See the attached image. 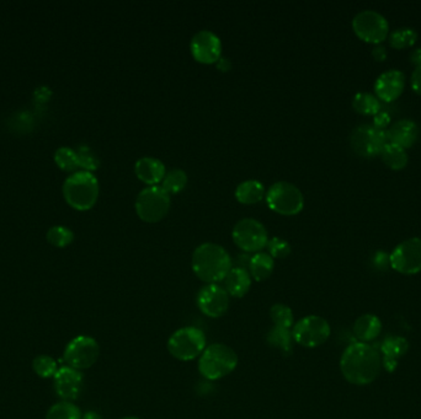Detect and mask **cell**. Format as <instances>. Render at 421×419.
<instances>
[{"label": "cell", "instance_id": "23", "mask_svg": "<svg viewBox=\"0 0 421 419\" xmlns=\"http://www.w3.org/2000/svg\"><path fill=\"white\" fill-rule=\"evenodd\" d=\"M275 268L273 258L265 252H256L250 257L249 271L250 276L256 281H264L271 276Z\"/></svg>", "mask_w": 421, "mask_h": 419}, {"label": "cell", "instance_id": "8", "mask_svg": "<svg viewBox=\"0 0 421 419\" xmlns=\"http://www.w3.org/2000/svg\"><path fill=\"white\" fill-rule=\"evenodd\" d=\"M354 33L361 41L381 45L389 36L388 20L375 10H363L352 20Z\"/></svg>", "mask_w": 421, "mask_h": 419}, {"label": "cell", "instance_id": "28", "mask_svg": "<svg viewBox=\"0 0 421 419\" xmlns=\"http://www.w3.org/2000/svg\"><path fill=\"white\" fill-rule=\"evenodd\" d=\"M417 33L412 28H395L393 33H389V45L395 50H405L415 45Z\"/></svg>", "mask_w": 421, "mask_h": 419}, {"label": "cell", "instance_id": "40", "mask_svg": "<svg viewBox=\"0 0 421 419\" xmlns=\"http://www.w3.org/2000/svg\"><path fill=\"white\" fill-rule=\"evenodd\" d=\"M371 55L373 57V60H377V62H384V60H387V57H388L387 50L383 46H381V45L373 47Z\"/></svg>", "mask_w": 421, "mask_h": 419}, {"label": "cell", "instance_id": "34", "mask_svg": "<svg viewBox=\"0 0 421 419\" xmlns=\"http://www.w3.org/2000/svg\"><path fill=\"white\" fill-rule=\"evenodd\" d=\"M73 239H75L73 231L65 226H52L51 229L47 231L48 242L56 247H65L73 241Z\"/></svg>", "mask_w": 421, "mask_h": 419}, {"label": "cell", "instance_id": "24", "mask_svg": "<svg viewBox=\"0 0 421 419\" xmlns=\"http://www.w3.org/2000/svg\"><path fill=\"white\" fill-rule=\"evenodd\" d=\"M264 184L256 180L241 182L236 189V197L243 204H254L264 197Z\"/></svg>", "mask_w": 421, "mask_h": 419}, {"label": "cell", "instance_id": "41", "mask_svg": "<svg viewBox=\"0 0 421 419\" xmlns=\"http://www.w3.org/2000/svg\"><path fill=\"white\" fill-rule=\"evenodd\" d=\"M410 63L415 65V68L421 67V47L412 51V55H410Z\"/></svg>", "mask_w": 421, "mask_h": 419}, {"label": "cell", "instance_id": "22", "mask_svg": "<svg viewBox=\"0 0 421 419\" xmlns=\"http://www.w3.org/2000/svg\"><path fill=\"white\" fill-rule=\"evenodd\" d=\"M381 330H382V323L380 318L370 313L362 315L354 323V333L360 342L363 343L372 341L380 336Z\"/></svg>", "mask_w": 421, "mask_h": 419}, {"label": "cell", "instance_id": "30", "mask_svg": "<svg viewBox=\"0 0 421 419\" xmlns=\"http://www.w3.org/2000/svg\"><path fill=\"white\" fill-rule=\"evenodd\" d=\"M270 318L276 328H290L295 323V315L291 308L285 304H275L270 309Z\"/></svg>", "mask_w": 421, "mask_h": 419}, {"label": "cell", "instance_id": "4", "mask_svg": "<svg viewBox=\"0 0 421 419\" xmlns=\"http://www.w3.org/2000/svg\"><path fill=\"white\" fill-rule=\"evenodd\" d=\"M63 194L70 207L88 211L94 207L99 197V182L89 171H77L63 184Z\"/></svg>", "mask_w": 421, "mask_h": 419}, {"label": "cell", "instance_id": "38", "mask_svg": "<svg viewBox=\"0 0 421 419\" xmlns=\"http://www.w3.org/2000/svg\"><path fill=\"white\" fill-rule=\"evenodd\" d=\"M410 85H412V91L417 95H421V67H417L412 70Z\"/></svg>", "mask_w": 421, "mask_h": 419}, {"label": "cell", "instance_id": "35", "mask_svg": "<svg viewBox=\"0 0 421 419\" xmlns=\"http://www.w3.org/2000/svg\"><path fill=\"white\" fill-rule=\"evenodd\" d=\"M77 154H78L79 166L83 167L84 170L92 172V171L97 170V167H99L100 162L95 155V152L90 147H87V145H82L77 150Z\"/></svg>", "mask_w": 421, "mask_h": 419}, {"label": "cell", "instance_id": "31", "mask_svg": "<svg viewBox=\"0 0 421 419\" xmlns=\"http://www.w3.org/2000/svg\"><path fill=\"white\" fill-rule=\"evenodd\" d=\"M186 184H187V175L185 171L174 169L164 176L162 187L167 191L168 194H179L180 191L185 189Z\"/></svg>", "mask_w": 421, "mask_h": 419}, {"label": "cell", "instance_id": "43", "mask_svg": "<svg viewBox=\"0 0 421 419\" xmlns=\"http://www.w3.org/2000/svg\"><path fill=\"white\" fill-rule=\"evenodd\" d=\"M83 419H104L100 413H97L95 410H89L83 415Z\"/></svg>", "mask_w": 421, "mask_h": 419}, {"label": "cell", "instance_id": "17", "mask_svg": "<svg viewBox=\"0 0 421 419\" xmlns=\"http://www.w3.org/2000/svg\"><path fill=\"white\" fill-rule=\"evenodd\" d=\"M405 75L398 69H389L376 79L375 95L381 102L390 104L402 96Z\"/></svg>", "mask_w": 421, "mask_h": 419}, {"label": "cell", "instance_id": "11", "mask_svg": "<svg viewBox=\"0 0 421 419\" xmlns=\"http://www.w3.org/2000/svg\"><path fill=\"white\" fill-rule=\"evenodd\" d=\"M350 144L357 155L370 159L380 157L381 152L388 144V139L383 129L373 125H361L352 132Z\"/></svg>", "mask_w": 421, "mask_h": 419}, {"label": "cell", "instance_id": "20", "mask_svg": "<svg viewBox=\"0 0 421 419\" xmlns=\"http://www.w3.org/2000/svg\"><path fill=\"white\" fill-rule=\"evenodd\" d=\"M251 286V276L244 267L231 268L224 278V289L229 296L243 298L248 294Z\"/></svg>", "mask_w": 421, "mask_h": 419}, {"label": "cell", "instance_id": "32", "mask_svg": "<svg viewBox=\"0 0 421 419\" xmlns=\"http://www.w3.org/2000/svg\"><path fill=\"white\" fill-rule=\"evenodd\" d=\"M33 369L35 374L40 378H55L57 370H58V365H57L56 360L50 355H38L33 359Z\"/></svg>", "mask_w": 421, "mask_h": 419}, {"label": "cell", "instance_id": "25", "mask_svg": "<svg viewBox=\"0 0 421 419\" xmlns=\"http://www.w3.org/2000/svg\"><path fill=\"white\" fill-rule=\"evenodd\" d=\"M381 159L384 162V165L388 166L390 170L399 171L405 169L408 165V152L405 149L394 145V144L388 143L383 149V152H381Z\"/></svg>", "mask_w": 421, "mask_h": 419}, {"label": "cell", "instance_id": "37", "mask_svg": "<svg viewBox=\"0 0 421 419\" xmlns=\"http://www.w3.org/2000/svg\"><path fill=\"white\" fill-rule=\"evenodd\" d=\"M390 121H392V118H390V115H389L388 112L382 110L377 115L373 116V123L372 125L386 130V128L390 125Z\"/></svg>", "mask_w": 421, "mask_h": 419}, {"label": "cell", "instance_id": "16", "mask_svg": "<svg viewBox=\"0 0 421 419\" xmlns=\"http://www.w3.org/2000/svg\"><path fill=\"white\" fill-rule=\"evenodd\" d=\"M221 40L209 30L199 31L191 40V53L195 60L204 65L217 62L221 58Z\"/></svg>", "mask_w": 421, "mask_h": 419}, {"label": "cell", "instance_id": "19", "mask_svg": "<svg viewBox=\"0 0 421 419\" xmlns=\"http://www.w3.org/2000/svg\"><path fill=\"white\" fill-rule=\"evenodd\" d=\"M134 170L139 180L151 186H157L158 182H160L165 176V166L155 157H146L139 159L136 162Z\"/></svg>", "mask_w": 421, "mask_h": 419}, {"label": "cell", "instance_id": "1", "mask_svg": "<svg viewBox=\"0 0 421 419\" xmlns=\"http://www.w3.org/2000/svg\"><path fill=\"white\" fill-rule=\"evenodd\" d=\"M382 365L378 350L363 342H356L347 347L340 359L344 378L357 386L373 383L380 375Z\"/></svg>", "mask_w": 421, "mask_h": 419}, {"label": "cell", "instance_id": "6", "mask_svg": "<svg viewBox=\"0 0 421 419\" xmlns=\"http://www.w3.org/2000/svg\"><path fill=\"white\" fill-rule=\"evenodd\" d=\"M170 209V197L160 186H149L142 189L136 199V212L148 223L162 220Z\"/></svg>", "mask_w": 421, "mask_h": 419}, {"label": "cell", "instance_id": "36", "mask_svg": "<svg viewBox=\"0 0 421 419\" xmlns=\"http://www.w3.org/2000/svg\"><path fill=\"white\" fill-rule=\"evenodd\" d=\"M268 255L273 258H285L291 254V246L286 240L273 238L268 241Z\"/></svg>", "mask_w": 421, "mask_h": 419}, {"label": "cell", "instance_id": "42", "mask_svg": "<svg viewBox=\"0 0 421 419\" xmlns=\"http://www.w3.org/2000/svg\"><path fill=\"white\" fill-rule=\"evenodd\" d=\"M216 63H217L218 69L219 70L231 69V62L227 58H224V57H221Z\"/></svg>", "mask_w": 421, "mask_h": 419}, {"label": "cell", "instance_id": "12", "mask_svg": "<svg viewBox=\"0 0 421 419\" xmlns=\"http://www.w3.org/2000/svg\"><path fill=\"white\" fill-rule=\"evenodd\" d=\"M233 240L246 252H259L268 245V231L260 221L246 218L233 228Z\"/></svg>", "mask_w": 421, "mask_h": 419}, {"label": "cell", "instance_id": "29", "mask_svg": "<svg viewBox=\"0 0 421 419\" xmlns=\"http://www.w3.org/2000/svg\"><path fill=\"white\" fill-rule=\"evenodd\" d=\"M46 419H83V415L73 402L60 401L48 410Z\"/></svg>", "mask_w": 421, "mask_h": 419}, {"label": "cell", "instance_id": "2", "mask_svg": "<svg viewBox=\"0 0 421 419\" xmlns=\"http://www.w3.org/2000/svg\"><path fill=\"white\" fill-rule=\"evenodd\" d=\"M192 269L201 281L218 284L231 269V256L221 245L206 242L196 247L192 255Z\"/></svg>", "mask_w": 421, "mask_h": 419}, {"label": "cell", "instance_id": "21", "mask_svg": "<svg viewBox=\"0 0 421 419\" xmlns=\"http://www.w3.org/2000/svg\"><path fill=\"white\" fill-rule=\"evenodd\" d=\"M409 345L407 340L402 337H389L382 345V353H383V360L382 364L388 371H393L398 359L402 355L407 353Z\"/></svg>", "mask_w": 421, "mask_h": 419}, {"label": "cell", "instance_id": "15", "mask_svg": "<svg viewBox=\"0 0 421 419\" xmlns=\"http://www.w3.org/2000/svg\"><path fill=\"white\" fill-rule=\"evenodd\" d=\"M83 374L68 365L60 367L53 378V385L58 396L63 401H75L83 390Z\"/></svg>", "mask_w": 421, "mask_h": 419}, {"label": "cell", "instance_id": "14", "mask_svg": "<svg viewBox=\"0 0 421 419\" xmlns=\"http://www.w3.org/2000/svg\"><path fill=\"white\" fill-rule=\"evenodd\" d=\"M231 296L223 286L207 284L197 294V306L207 318H222L231 304Z\"/></svg>", "mask_w": 421, "mask_h": 419}, {"label": "cell", "instance_id": "18", "mask_svg": "<svg viewBox=\"0 0 421 419\" xmlns=\"http://www.w3.org/2000/svg\"><path fill=\"white\" fill-rule=\"evenodd\" d=\"M386 133L388 143L398 145L407 150L408 147H412L417 143L419 138V127L412 120H399L394 122L393 125H389Z\"/></svg>", "mask_w": 421, "mask_h": 419}, {"label": "cell", "instance_id": "26", "mask_svg": "<svg viewBox=\"0 0 421 419\" xmlns=\"http://www.w3.org/2000/svg\"><path fill=\"white\" fill-rule=\"evenodd\" d=\"M352 107L357 113L376 116L380 111H382V102L371 92H357L352 100Z\"/></svg>", "mask_w": 421, "mask_h": 419}, {"label": "cell", "instance_id": "44", "mask_svg": "<svg viewBox=\"0 0 421 419\" xmlns=\"http://www.w3.org/2000/svg\"><path fill=\"white\" fill-rule=\"evenodd\" d=\"M122 419H141V418H138V417H125V418H122Z\"/></svg>", "mask_w": 421, "mask_h": 419}, {"label": "cell", "instance_id": "7", "mask_svg": "<svg viewBox=\"0 0 421 419\" xmlns=\"http://www.w3.org/2000/svg\"><path fill=\"white\" fill-rule=\"evenodd\" d=\"M266 202L270 209L283 216H295L301 212L305 206V199L300 189L286 181H280L270 187Z\"/></svg>", "mask_w": 421, "mask_h": 419}, {"label": "cell", "instance_id": "10", "mask_svg": "<svg viewBox=\"0 0 421 419\" xmlns=\"http://www.w3.org/2000/svg\"><path fill=\"white\" fill-rule=\"evenodd\" d=\"M100 355V346L97 340L90 336H78L73 338L65 347L63 360L70 368L82 371L92 368Z\"/></svg>", "mask_w": 421, "mask_h": 419}, {"label": "cell", "instance_id": "5", "mask_svg": "<svg viewBox=\"0 0 421 419\" xmlns=\"http://www.w3.org/2000/svg\"><path fill=\"white\" fill-rule=\"evenodd\" d=\"M206 350L204 331L194 326L176 330L168 341L169 353L181 362H190L201 357Z\"/></svg>", "mask_w": 421, "mask_h": 419}, {"label": "cell", "instance_id": "3", "mask_svg": "<svg viewBox=\"0 0 421 419\" xmlns=\"http://www.w3.org/2000/svg\"><path fill=\"white\" fill-rule=\"evenodd\" d=\"M238 355L231 347L213 343L206 347L199 359V371L204 379L216 381L226 378L236 370Z\"/></svg>", "mask_w": 421, "mask_h": 419}, {"label": "cell", "instance_id": "39", "mask_svg": "<svg viewBox=\"0 0 421 419\" xmlns=\"http://www.w3.org/2000/svg\"><path fill=\"white\" fill-rule=\"evenodd\" d=\"M373 263H375L376 267L381 268H386L387 266H390L389 264V255L386 254L383 251H378V252H376L375 256H373Z\"/></svg>", "mask_w": 421, "mask_h": 419}, {"label": "cell", "instance_id": "27", "mask_svg": "<svg viewBox=\"0 0 421 419\" xmlns=\"http://www.w3.org/2000/svg\"><path fill=\"white\" fill-rule=\"evenodd\" d=\"M266 341L270 346L283 352L285 354L291 353L293 350V343H295L293 337H292V331H290L288 328H276V326H273L268 331Z\"/></svg>", "mask_w": 421, "mask_h": 419}, {"label": "cell", "instance_id": "13", "mask_svg": "<svg viewBox=\"0 0 421 419\" xmlns=\"http://www.w3.org/2000/svg\"><path fill=\"white\" fill-rule=\"evenodd\" d=\"M389 264L402 274L412 276L421 271V238H412L403 242L389 255Z\"/></svg>", "mask_w": 421, "mask_h": 419}, {"label": "cell", "instance_id": "33", "mask_svg": "<svg viewBox=\"0 0 421 419\" xmlns=\"http://www.w3.org/2000/svg\"><path fill=\"white\" fill-rule=\"evenodd\" d=\"M55 162L62 170L73 171L79 166L78 154L72 147H62L55 152Z\"/></svg>", "mask_w": 421, "mask_h": 419}, {"label": "cell", "instance_id": "9", "mask_svg": "<svg viewBox=\"0 0 421 419\" xmlns=\"http://www.w3.org/2000/svg\"><path fill=\"white\" fill-rule=\"evenodd\" d=\"M330 325L325 318L310 315L295 323L292 330L293 341L305 348H317L324 345L330 337Z\"/></svg>", "mask_w": 421, "mask_h": 419}]
</instances>
